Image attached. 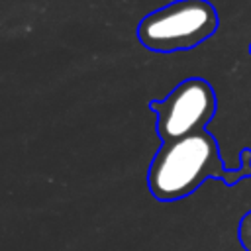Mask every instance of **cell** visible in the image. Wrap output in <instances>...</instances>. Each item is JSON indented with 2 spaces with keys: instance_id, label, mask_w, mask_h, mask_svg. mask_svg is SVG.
Wrapping results in <instances>:
<instances>
[{
  "instance_id": "obj_1",
  "label": "cell",
  "mask_w": 251,
  "mask_h": 251,
  "mask_svg": "<svg viewBox=\"0 0 251 251\" xmlns=\"http://www.w3.org/2000/svg\"><path fill=\"white\" fill-rule=\"evenodd\" d=\"M241 175H227L224 171L214 137L202 129L163 143L149 167L147 182L157 200L169 202L192 194L210 176H222L226 182H235Z\"/></svg>"
},
{
  "instance_id": "obj_2",
  "label": "cell",
  "mask_w": 251,
  "mask_h": 251,
  "mask_svg": "<svg viewBox=\"0 0 251 251\" xmlns=\"http://www.w3.org/2000/svg\"><path fill=\"white\" fill-rule=\"evenodd\" d=\"M218 25V16L208 0H176L145 16L137 27L139 41L151 51L194 49Z\"/></svg>"
},
{
  "instance_id": "obj_3",
  "label": "cell",
  "mask_w": 251,
  "mask_h": 251,
  "mask_svg": "<svg viewBox=\"0 0 251 251\" xmlns=\"http://www.w3.org/2000/svg\"><path fill=\"white\" fill-rule=\"evenodd\" d=\"M216 110L212 86L202 78L180 82L165 100L153 104L161 139L175 141L204 129Z\"/></svg>"
},
{
  "instance_id": "obj_4",
  "label": "cell",
  "mask_w": 251,
  "mask_h": 251,
  "mask_svg": "<svg viewBox=\"0 0 251 251\" xmlns=\"http://www.w3.org/2000/svg\"><path fill=\"white\" fill-rule=\"evenodd\" d=\"M239 239H241L245 251H251V212L239 224Z\"/></svg>"
}]
</instances>
